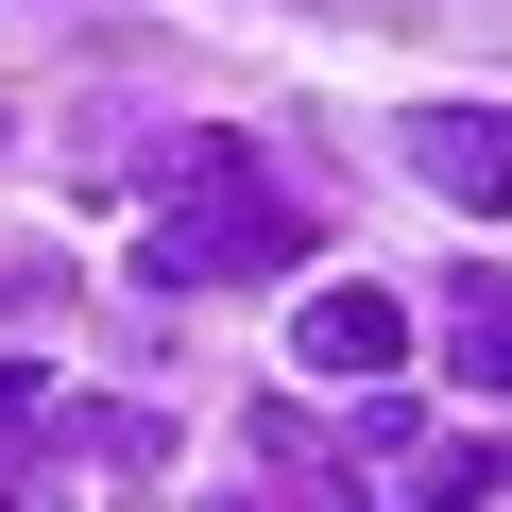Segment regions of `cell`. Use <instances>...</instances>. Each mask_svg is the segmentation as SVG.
<instances>
[{"mask_svg": "<svg viewBox=\"0 0 512 512\" xmlns=\"http://www.w3.org/2000/svg\"><path fill=\"white\" fill-rule=\"evenodd\" d=\"M291 342H308V376H393V359H410V308L342 274V291H308V325H291Z\"/></svg>", "mask_w": 512, "mask_h": 512, "instance_id": "cell-2", "label": "cell"}, {"mask_svg": "<svg viewBox=\"0 0 512 512\" xmlns=\"http://www.w3.org/2000/svg\"><path fill=\"white\" fill-rule=\"evenodd\" d=\"M410 478H427L444 512H478V495H512V444H410Z\"/></svg>", "mask_w": 512, "mask_h": 512, "instance_id": "cell-6", "label": "cell"}, {"mask_svg": "<svg viewBox=\"0 0 512 512\" xmlns=\"http://www.w3.org/2000/svg\"><path fill=\"white\" fill-rule=\"evenodd\" d=\"M256 461H274V478H359V427H308V410H256Z\"/></svg>", "mask_w": 512, "mask_h": 512, "instance_id": "cell-5", "label": "cell"}, {"mask_svg": "<svg viewBox=\"0 0 512 512\" xmlns=\"http://www.w3.org/2000/svg\"><path fill=\"white\" fill-rule=\"evenodd\" d=\"M410 171H427L444 205H512V120H461V103H427V120H410Z\"/></svg>", "mask_w": 512, "mask_h": 512, "instance_id": "cell-3", "label": "cell"}, {"mask_svg": "<svg viewBox=\"0 0 512 512\" xmlns=\"http://www.w3.org/2000/svg\"><path fill=\"white\" fill-rule=\"evenodd\" d=\"M291 256H308V205L256 171L239 137L171 154V205H154V274L171 291H256V274H291Z\"/></svg>", "mask_w": 512, "mask_h": 512, "instance_id": "cell-1", "label": "cell"}, {"mask_svg": "<svg viewBox=\"0 0 512 512\" xmlns=\"http://www.w3.org/2000/svg\"><path fill=\"white\" fill-rule=\"evenodd\" d=\"M35 427H52V376H35V359H0V461H18Z\"/></svg>", "mask_w": 512, "mask_h": 512, "instance_id": "cell-7", "label": "cell"}, {"mask_svg": "<svg viewBox=\"0 0 512 512\" xmlns=\"http://www.w3.org/2000/svg\"><path fill=\"white\" fill-rule=\"evenodd\" d=\"M444 359H461L478 393H512V274H461V291H444Z\"/></svg>", "mask_w": 512, "mask_h": 512, "instance_id": "cell-4", "label": "cell"}]
</instances>
